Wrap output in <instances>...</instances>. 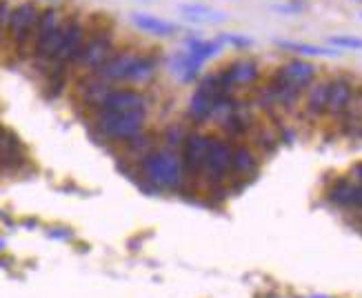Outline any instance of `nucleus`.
Here are the masks:
<instances>
[{
    "label": "nucleus",
    "mask_w": 362,
    "mask_h": 298,
    "mask_svg": "<svg viewBox=\"0 0 362 298\" xmlns=\"http://www.w3.org/2000/svg\"><path fill=\"white\" fill-rule=\"evenodd\" d=\"M140 178L151 192H178L185 185V167L180 151L156 147L138 163Z\"/></svg>",
    "instance_id": "1"
},
{
    "label": "nucleus",
    "mask_w": 362,
    "mask_h": 298,
    "mask_svg": "<svg viewBox=\"0 0 362 298\" xmlns=\"http://www.w3.org/2000/svg\"><path fill=\"white\" fill-rule=\"evenodd\" d=\"M149 109H132V112H112V109H96V125L98 134L105 140H114V143H127L140 132H145Z\"/></svg>",
    "instance_id": "2"
},
{
    "label": "nucleus",
    "mask_w": 362,
    "mask_h": 298,
    "mask_svg": "<svg viewBox=\"0 0 362 298\" xmlns=\"http://www.w3.org/2000/svg\"><path fill=\"white\" fill-rule=\"evenodd\" d=\"M87 34H89V27L81 16H76V13L65 16V18H62V27H60L58 50L54 54V60L49 62V71L65 74L67 67H74L78 62V56H81Z\"/></svg>",
    "instance_id": "3"
},
{
    "label": "nucleus",
    "mask_w": 362,
    "mask_h": 298,
    "mask_svg": "<svg viewBox=\"0 0 362 298\" xmlns=\"http://www.w3.org/2000/svg\"><path fill=\"white\" fill-rule=\"evenodd\" d=\"M60 27H62V13L56 7L40 9L34 42H31V54H34V58L40 65L49 67V62L54 60V54L60 42Z\"/></svg>",
    "instance_id": "4"
},
{
    "label": "nucleus",
    "mask_w": 362,
    "mask_h": 298,
    "mask_svg": "<svg viewBox=\"0 0 362 298\" xmlns=\"http://www.w3.org/2000/svg\"><path fill=\"white\" fill-rule=\"evenodd\" d=\"M231 156H233V140L211 136L200 178L204 183H209L211 187H225V183L231 178Z\"/></svg>",
    "instance_id": "5"
},
{
    "label": "nucleus",
    "mask_w": 362,
    "mask_h": 298,
    "mask_svg": "<svg viewBox=\"0 0 362 298\" xmlns=\"http://www.w3.org/2000/svg\"><path fill=\"white\" fill-rule=\"evenodd\" d=\"M38 18H40V7L34 3V0H25V3L16 5L11 9V18H9V27H7V38L13 42V47L18 52H25L27 47L31 50Z\"/></svg>",
    "instance_id": "6"
},
{
    "label": "nucleus",
    "mask_w": 362,
    "mask_h": 298,
    "mask_svg": "<svg viewBox=\"0 0 362 298\" xmlns=\"http://www.w3.org/2000/svg\"><path fill=\"white\" fill-rule=\"evenodd\" d=\"M114 50H116V34L112 27H100L93 31L89 29L76 65L87 71H96L103 62L114 54Z\"/></svg>",
    "instance_id": "7"
},
{
    "label": "nucleus",
    "mask_w": 362,
    "mask_h": 298,
    "mask_svg": "<svg viewBox=\"0 0 362 298\" xmlns=\"http://www.w3.org/2000/svg\"><path fill=\"white\" fill-rule=\"evenodd\" d=\"M220 74H223V81H225L227 89L238 91L245 87H254L262 78V67L256 58L240 56V58H233L231 62H227L225 67H220Z\"/></svg>",
    "instance_id": "8"
},
{
    "label": "nucleus",
    "mask_w": 362,
    "mask_h": 298,
    "mask_svg": "<svg viewBox=\"0 0 362 298\" xmlns=\"http://www.w3.org/2000/svg\"><path fill=\"white\" fill-rule=\"evenodd\" d=\"M356 81L349 74L329 76V96H327V116L342 118L356 101Z\"/></svg>",
    "instance_id": "9"
},
{
    "label": "nucleus",
    "mask_w": 362,
    "mask_h": 298,
    "mask_svg": "<svg viewBox=\"0 0 362 298\" xmlns=\"http://www.w3.org/2000/svg\"><path fill=\"white\" fill-rule=\"evenodd\" d=\"M211 136L202 134V132H189L185 143L180 147V159L185 167V176L187 178H200L202 176V167L204 159H207Z\"/></svg>",
    "instance_id": "10"
},
{
    "label": "nucleus",
    "mask_w": 362,
    "mask_h": 298,
    "mask_svg": "<svg viewBox=\"0 0 362 298\" xmlns=\"http://www.w3.org/2000/svg\"><path fill=\"white\" fill-rule=\"evenodd\" d=\"M96 109H112V112H132V109H149V98L143 89L129 85H112Z\"/></svg>",
    "instance_id": "11"
},
{
    "label": "nucleus",
    "mask_w": 362,
    "mask_h": 298,
    "mask_svg": "<svg viewBox=\"0 0 362 298\" xmlns=\"http://www.w3.org/2000/svg\"><path fill=\"white\" fill-rule=\"evenodd\" d=\"M272 76L278 78V81H282V83L296 87V89L305 91L318 78V67L313 65L311 60H307V58L293 56V58L282 62L280 67H276Z\"/></svg>",
    "instance_id": "12"
},
{
    "label": "nucleus",
    "mask_w": 362,
    "mask_h": 298,
    "mask_svg": "<svg viewBox=\"0 0 362 298\" xmlns=\"http://www.w3.org/2000/svg\"><path fill=\"white\" fill-rule=\"evenodd\" d=\"M163 67V56L158 50H138V56L134 60V65L127 76V85L129 87H143L156 81Z\"/></svg>",
    "instance_id": "13"
},
{
    "label": "nucleus",
    "mask_w": 362,
    "mask_h": 298,
    "mask_svg": "<svg viewBox=\"0 0 362 298\" xmlns=\"http://www.w3.org/2000/svg\"><path fill=\"white\" fill-rule=\"evenodd\" d=\"M132 25L138 31H143V34L153 36V38H174L180 34L178 23H171V21L158 18V16H153V13H143V11L132 13Z\"/></svg>",
    "instance_id": "14"
},
{
    "label": "nucleus",
    "mask_w": 362,
    "mask_h": 298,
    "mask_svg": "<svg viewBox=\"0 0 362 298\" xmlns=\"http://www.w3.org/2000/svg\"><path fill=\"white\" fill-rule=\"evenodd\" d=\"M260 169L258 154L249 145H233L231 156V178L229 180H251Z\"/></svg>",
    "instance_id": "15"
},
{
    "label": "nucleus",
    "mask_w": 362,
    "mask_h": 298,
    "mask_svg": "<svg viewBox=\"0 0 362 298\" xmlns=\"http://www.w3.org/2000/svg\"><path fill=\"white\" fill-rule=\"evenodd\" d=\"M229 96V93H227ZM223 98V96H216V93H211L209 89H204V87H196L194 93H192V98H189V105H187V116L192 118L194 122H204V120H209L211 114H214V107L216 103Z\"/></svg>",
    "instance_id": "16"
},
{
    "label": "nucleus",
    "mask_w": 362,
    "mask_h": 298,
    "mask_svg": "<svg viewBox=\"0 0 362 298\" xmlns=\"http://www.w3.org/2000/svg\"><path fill=\"white\" fill-rule=\"evenodd\" d=\"M327 96H329V78H316L303 93L305 98V114L311 118H320L327 112Z\"/></svg>",
    "instance_id": "17"
},
{
    "label": "nucleus",
    "mask_w": 362,
    "mask_h": 298,
    "mask_svg": "<svg viewBox=\"0 0 362 298\" xmlns=\"http://www.w3.org/2000/svg\"><path fill=\"white\" fill-rule=\"evenodd\" d=\"M276 47L285 54H293L300 58H336L340 56L334 47H320V45H309V42H298V40H276Z\"/></svg>",
    "instance_id": "18"
},
{
    "label": "nucleus",
    "mask_w": 362,
    "mask_h": 298,
    "mask_svg": "<svg viewBox=\"0 0 362 298\" xmlns=\"http://www.w3.org/2000/svg\"><path fill=\"white\" fill-rule=\"evenodd\" d=\"M178 11L182 13V18L187 23H194V25H220L227 21V16L223 11H218L214 7H207L202 3H187L180 5Z\"/></svg>",
    "instance_id": "19"
},
{
    "label": "nucleus",
    "mask_w": 362,
    "mask_h": 298,
    "mask_svg": "<svg viewBox=\"0 0 362 298\" xmlns=\"http://www.w3.org/2000/svg\"><path fill=\"white\" fill-rule=\"evenodd\" d=\"M354 194H356V183L349 176H338L332 185H329L327 200L340 210H351Z\"/></svg>",
    "instance_id": "20"
},
{
    "label": "nucleus",
    "mask_w": 362,
    "mask_h": 298,
    "mask_svg": "<svg viewBox=\"0 0 362 298\" xmlns=\"http://www.w3.org/2000/svg\"><path fill=\"white\" fill-rule=\"evenodd\" d=\"M187 134H189V132L182 127V125H169V127L165 130V134H163V143H165V147H169V149L180 151V147H182V143H185Z\"/></svg>",
    "instance_id": "21"
},
{
    "label": "nucleus",
    "mask_w": 362,
    "mask_h": 298,
    "mask_svg": "<svg viewBox=\"0 0 362 298\" xmlns=\"http://www.w3.org/2000/svg\"><path fill=\"white\" fill-rule=\"evenodd\" d=\"M329 47H334L338 52H360L362 50V38L358 36H329Z\"/></svg>",
    "instance_id": "22"
},
{
    "label": "nucleus",
    "mask_w": 362,
    "mask_h": 298,
    "mask_svg": "<svg viewBox=\"0 0 362 298\" xmlns=\"http://www.w3.org/2000/svg\"><path fill=\"white\" fill-rule=\"evenodd\" d=\"M216 38L225 47H233V50H238V52H247L254 47V40H251L249 36H243V34H220Z\"/></svg>",
    "instance_id": "23"
},
{
    "label": "nucleus",
    "mask_w": 362,
    "mask_h": 298,
    "mask_svg": "<svg viewBox=\"0 0 362 298\" xmlns=\"http://www.w3.org/2000/svg\"><path fill=\"white\" fill-rule=\"evenodd\" d=\"M305 9H307V3H305V0H287V3L274 5V11H278V13H287V16L303 13Z\"/></svg>",
    "instance_id": "24"
},
{
    "label": "nucleus",
    "mask_w": 362,
    "mask_h": 298,
    "mask_svg": "<svg viewBox=\"0 0 362 298\" xmlns=\"http://www.w3.org/2000/svg\"><path fill=\"white\" fill-rule=\"evenodd\" d=\"M11 5L7 0H0V36L7 34V27H9V18H11Z\"/></svg>",
    "instance_id": "25"
},
{
    "label": "nucleus",
    "mask_w": 362,
    "mask_h": 298,
    "mask_svg": "<svg viewBox=\"0 0 362 298\" xmlns=\"http://www.w3.org/2000/svg\"><path fill=\"white\" fill-rule=\"evenodd\" d=\"M349 178H351L354 183L362 185V161H360V163H356V165L349 169Z\"/></svg>",
    "instance_id": "26"
},
{
    "label": "nucleus",
    "mask_w": 362,
    "mask_h": 298,
    "mask_svg": "<svg viewBox=\"0 0 362 298\" xmlns=\"http://www.w3.org/2000/svg\"><path fill=\"white\" fill-rule=\"evenodd\" d=\"M351 210H358V212H362V185H358V183H356V194H354Z\"/></svg>",
    "instance_id": "27"
},
{
    "label": "nucleus",
    "mask_w": 362,
    "mask_h": 298,
    "mask_svg": "<svg viewBox=\"0 0 362 298\" xmlns=\"http://www.w3.org/2000/svg\"><path fill=\"white\" fill-rule=\"evenodd\" d=\"M49 236H54V239H69L71 234H69V229H52Z\"/></svg>",
    "instance_id": "28"
},
{
    "label": "nucleus",
    "mask_w": 362,
    "mask_h": 298,
    "mask_svg": "<svg viewBox=\"0 0 362 298\" xmlns=\"http://www.w3.org/2000/svg\"><path fill=\"white\" fill-rule=\"evenodd\" d=\"M356 105L362 109V85H358V87H356Z\"/></svg>",
    "instance_id": "29"
},
{
    "label": "nucleus",
    "mask_w": 362,
    "mask_h": 298,
    "mask_svg": "<svg viewBox=\"0 0 362 298\" xmlns=\"http://www.w3.org/2000/svg\"><path fill=\"white\" fill-rule=\"evenodd\" d=\"M45 3H56V0H45Z\"/></svg>",
    "instance_id": "30"
},
{
    "label": "nucleus",
    "mask_w": 362,
    "mask_h": 298,
    "mask_svg": "<svg viewBox=\"0 0 362 298\" xmlns=\"http://www.w3.org/2000/svg\"><path fill=\"white\" fill-rule=\"evenodd\" d=\"M360 18H362V11H360Z\"/></svg>",
    "instance_id": "31"
}]
</instances>
